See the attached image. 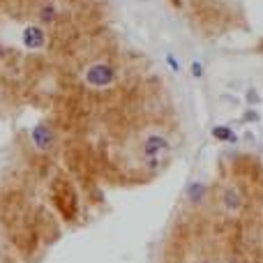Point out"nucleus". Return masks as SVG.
<instances>
[{
	"label": "nucleus",
	"instance_id": "2",
	"mask_svg": "<svg viewBox=\"0 0 263 263\" xmlns=\"http://www.w3.org/2000/svg\"><path fill=\"white\" fill-rule=\"evenodd\" d=\"M58 187L63 192H58L53 187V196H55V203H58L60 213L65 215V219H74L77 217V196H74L72 187L65 185V182H58Z\"/></svg>",
	"mask_w": 263,
	"mask_h": 263
},
{
	"label": "nucleus",
	"instance_id": "5",
	"mask_svg": "<svg viewBox=\"0 0 263 263\" xmlns=\"http://www.w3.org/2000/svg\"><path fill=\"white\" fill-rule=\"evenodd\" d=\"M23 44H26L28 49H40V46L44 44V30L37 26H28L26 30H23Z\"/></svg>",
	"mask_w": 263,
	"mask_h": 263
},
{
	"label": "nucleus",
	"instance_id": "6",
	"mask_svg": "<svg viewBox=\"0 0 263 263\" xmlns=\"http://www.w3.org/2000/svg\"><path fill=\"white\" fill-rule=\"evenodd\" d=\"M213 136H215V139H219V141H231V143L236 141V134H233L229 127H215Z\"/></svg>",
	"mask_w": 263,
	"mask_h": 263
},
{
	"label": "nucleus",
	"instance_id": "12",
	"mask_svg": "<svg viewBox=\"0 0 263 263\" xmlns=\"http://www.w3.org/2000/svg\"><path fill=\"white\" fill-rule=\"evenodd\" d=\"M201 263H210V261H201Z\"/></svg>",
	"mask_w": 263,
	"mask_h": 263
},
{
	"label": "nucleus",
	"instance_id": "11",
	"mask_svg": "<svg viewBox=\"0 0 263 263\" xmlns=\"http://www.w3.org/2000/svg\"><path fill=\"white\" fill-rule=\"evenodd\" d=\"M168 65H171V69H176V72H178V69H180V65H178V60L176 58H173V55H168Z\"/></svg>",
	"mask_w": 263,
	"mask_h": 263
},
{
	"label": "nucleus",
	"instance_id": "7",
	"mask_svg": "<svg viewBox=\"0 0 263 263\" xmlns=\"http://www.w3.org/2000/svg\"><path fill=\"white\" fill-rule=\"evenodd\" d=\"M203 192H205V187L201 185V182H196V185H192V187H190V196H192V201H201V196H203Z\"/></svg>",
	"mask_w": 263,
	"mask_h": 263
},
{
	"label": "nucleus",
	"instance_id": "9",
	"mask_svg": "<svg viewBox=\"0 0 263 263\" xmlns=\"http://www.w3.org/2000/svg\"><path fill=\"white\" fill-rule=\"evenodd\" d=\"M42 18H44V21H51V18H53V7L42 9Z\"/></svg>",
	"mask_w": 263,
	"mask_h": 263
},
{
	"label": "nucleus",
	"instance_id": "3",
	"mask_svg": "<svg viewBox=\"0 0 263 263\" xmlns=\"http://www.w3.org/2000/svg\"><path fill=\"white\" fill-rule=\"evenodd\" d=\"M86 81L95 88H106L116 81V69L111 65H92L90 69L86 72Z\"/></svg>",
	"mask_w": 263,
	"mask_h": 263
},
{
	"label": "nucleus",
	"instance_id": "10",
	"mask_svg": "<svg viewBox=\"0 0 263 263\" xmlns=\"http://www.w3.org/2000/svg\"><path fill=\"white\" fill-rule=\"evenodd\" d=\"M192 74H194V77H201V74H203V69H201V65H199V63L192 65Z\"/></svg>",
	"mask_w": 263,
	"mask_h": 263
},
{
	"label": "nucleus",
	"instance_id": "1",
	"mask_svg": "<svg viewBox=\"0 0 263 263\" xmlns=\"http://www.w3.org/2000/svg\"><path fill=\"white\" fill-rule=\"evenodd\" d=\"M168 150H171L168 141L164 139V136H159V134H153V136H148V139L143 141V157H145V162H148L150 168L157 166V164L168 155Z\"/></svg>",
	"mask_w": 263,
	"mask_h": 263
},
{
	"label": "nucleus",
	"instance_id": "4",
	"mask_svg": "<svg viewBox=\"0 0 263 263\" xmlns=\"http://www.w3.org/2000/svg\"><path fill=\"white\" fill-rule=\"evenodd\" d=\"M32 143L40 150H49L51 145H53V132L46 127V125H37V127L32 129Z\"/></svg>",
	"mask_w": 263,
	"mask_h": 263
},
{
	"label": "nucleus",
	"instance_id": "8",
	"mask_svg": "<svg viewBox=\"0 0 263 263\" xmlns=\"http://www.w3.org/2000/svg\"><path fill=\"white\" fill-rule=\"evenodd\" d=\"M227 205H229V208H238V196H236V192H227Z\"/></svg>",
	"mask_w": 263,
	"mask_h": 263
}]
</instances>
